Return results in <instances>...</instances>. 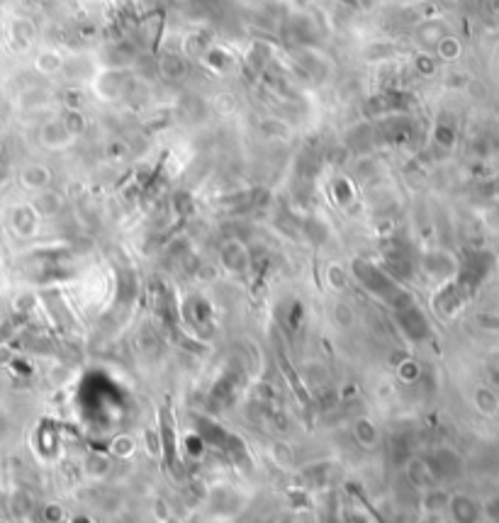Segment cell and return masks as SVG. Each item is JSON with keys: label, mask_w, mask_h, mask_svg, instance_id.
Returning a JSON list of instances; mask_svg holds the SVG:
<instances>
[{"label": "cell", "mask_w": 499, "mask_h": 523, "mask_svg": "<svg viewBox=\"0 0 499 523\" xmlns=\"http://www.w3.org/2000/svg\"><path fill=\"white\" fill-rule=\"evenodd\" d=\"M20 178H22V186L39 190V188H44L49 183V171L44 166H27Z\"/></svg>", "instance_id": "cell-2"}, {"label": "cell", "mask_w": 499, "mask_h": 523, "mask_svg": "<svg viewBox=\"0 0 499 523\" xmlns=\"http://www.w3.org/2000/svg\"><path fill=\"white\" fill-rule=\"evenodd\" d=\"M64 56L59 54V51L54 49H44L39 51L37 61H34V66H37V71H42V74L52 76V74H59V71H64Z\"/></svg>", "instance_id": "cell-1"}]
</instances>
